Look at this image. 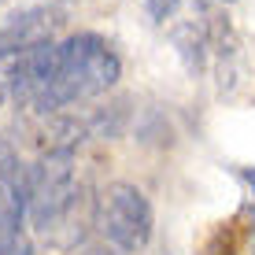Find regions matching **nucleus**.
I'll use <instances>...</instances> for the list:
<instances>
[{
  "label": "nucleus",
  "mask_w": 255,
  "mask_h": 255,
  "mask_svg": "<svg viewBox=\"0 0 255 255\" xmlns=\"http://www.w3.org/2000/svg\"><path fill=\"white\" fill-rule=\"evenodd\" d=\"M119 74H122V63L108 48V41L96 37V33H74L59 45V74L33 108L52 115V111L67 108L74 100L100 96L119 82Z\"/></svg>",
  "instance_id": "f257e3e1"
},
{
  "label": "nucleus",
  "mask_w": 255,
  "mask_h": 255,
  "mask_svg": "<svg viewBox=\"0 0 255 255\" xmlns=\"http://www.w3.org/2000/svg\"><path fill=\"white\" fill-rule=\"evenodd\" d=\"M74 204V148H45L26 174V215L41 233L70 211Z\"/></svg>",
  "instance_id": "f03ea898"
},
{
  "label": "nucleus",
  "mask_w": 255,
  "mask_h": 255,
  "mask_svg": "<svg viewBox=\"0 0 255 255\" xmlns=\"http://www.w3.org/2000/svg\"><path fill=\"white\" fill-rule=\"evenodd\" d=\"M96 226H100L104 241L115 244L119 252H140L152 241V204L137 185L115 181L100 192Z\"/></svg>",
  "instance_id": "7ed1b4c3"
},
{
  "label": "nucleus",
  "mask_w": 255,
  "mask_h": 255,
  "mask_svg": "<svg viewBox=\"0 0 255 255\" xmlns=\"http://www.w3.org/2000/svg\"><path fill=\"white\" fill-rule=\"evenodd\" d=\"M56 15L52 11H22L15 15L11 22L0 30V52H22V48H33V45H45L56 30Z\"/></svg>",
  "instance_id": "20e7f679"
},
{
  "label": "nucleus",
  "mask_w": 255,
  "mask_h": 255,
  "mask_svg": "<svg viewBox=\"0 0 255 255\" xmlns=\"http://www.w3.org/2000/svg\"><path fill=\"white\" fill-rule=\"evenodd\" d=\"M26 218V174L15 159H0V233H15Z\"/></svg>",
  "instance_id": "39448f33"
},
{
  "label": "nucleus",
  "mask_w": 255,
  "mask_h": 255,
  "mask_svg": "<svg viewBox=\"0 0 255 255\" xmlns=\"http://www.w3.org/2000/svg\"><path fill=\"white\" fill-rule=\"evenodd\" d=\"M19 56L22 52H0V104L15 93V78H19Z\"/></svg>",
  "instance_id": "423d86ee"
},
{
  "label": "nucleus",
  "mask_w": 255,
  "mask_h": 255,
  "mask_svg": "<svg viewBox=\"0 0 255 255\" xmlns=\"http://www.w3.org/2000/svg\"><path fill=\"white\" fill-rule=\"evenodd\" d=\"M0 255H33V244L22 237V230L0 233Z\"/></svg>",
  "instance_id": "0eeeda50"
},
{
  "label": "nucleus",
  "mask_w": 255,
  "mask_h": 255,
  "mask_svg": "<svg viewBox=\"0 0 255 255\" xmlns=\"http://www.w3.org/2000/svg\"><path fill=\"white\" fill-rule=\"evenodd\" d=\"M144 7H148V15H152V19H166V15L174 11V7H178V0H144Z\"/></svg>",
  "instance_id": "6e6552de"
},
{
  "label": "nucleus",
  "mask_w": 255,
  "mask_h": 255,
  "mask_svg": "<svg viewBox=\"0 0 255 255\" xmlns=\"http://www.w3.org/2000/svg\"><path fill=\"white\" fill-rule=\"evenodd\" d=\"M244 241H248V252L255 255V207H244Z\"/></svg>",
  "instance_id": "1a4fd4ad"
},
{
  "label": "nucleus",
  "mask_w": 255,
  "mask_h": 255,
  "mask_svg": "<svg viewBox=\"0 0 255 255\" xmlns=\"http://www.w3.org/2000/svg\"><path fill=\"white\" fill-rule=\"evenodd\" d=\"M244 181H248V185L255 189V170H244Z\"/></svg>",
  "instance_id": "9d476101"
},
{
  "label": "nucleus",
  "mask_w": 255,
  "mask_h": 255,
  "mask_svg": "<svg viewBox=\"0 0 255 255\" xmlns=\"http://www.w3.org/2000/svg\"><path fill=\"white\" fill-rule=\"evenodd\" d=\"M222 4H230V0H222Z\"/></svg>",
  "instance_id": "9b49d317"
}]
</instances>
